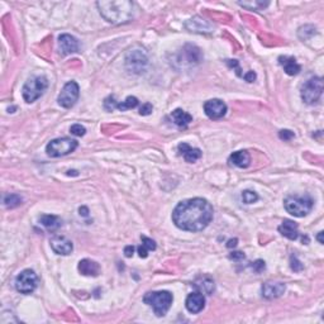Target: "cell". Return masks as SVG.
I'll use <instances>...</instances> for the list:
<instances>
[{"label":"cell","instance_id":"cell-28","mask_svg":"<svg viewBox=\"0 0 324 324\" xmlns=\"http://www.w3.org/2000/svg\"><path fill=\"white\" fill-rule=\"evenodd\" d=\"M240 5H242L243 8H247V9L251 10H261L263 8H266L269 5V1H259V0H255V1H240Z\"/></svg>","mask_w":324,"mask_h":324},{"label":"cell","instance_id":"cell-25","mask_svg":"<svg viewBox=\"0 0 324 324\" xmlns=\"http://www.w3.org/2000/svg\"><path fill=\"white\" fill-rule=\"evenodd\" d=\"M22 198L16 194H7L4 196V205H5L8 209H13V208L19 207V205L22 204Z\"/></svg>","mask_w":324,"mask_h":324},{"label":"cell","instance_id":"cell-44","mask_svg":"<svg viewBox=\"0 0 324 324\" xmlns=\"http://www.w3.org/2000/svg\"><path fill=\"white\" fill-rule=\"evenodd\" d=\"M322 236H323V232H319V234H318V241H319V243H321V244H323L324 243V241H323V238H322Z\"/></svg>","mask_w":324,"mask_h":324},{"label":"cell","instance_id":"cell-24","mask_svg":"<svg viewBox=\"0 0 324 324\" xmlns=\"http://www.w3.org/2000/svg\"><path fill=\"white\" fill-rule=\"evenodd\" d=\"M194 288L198 289L199 292H203V294L211 295L214 292V281L208 276H201V277H198L195 280Z\"/></svg>","mask_w":324,"mask_h":324},{"label":"cell","instance_id":"cell-19","mask_svg":"<svg viewBox=\"0 0 324 324\" xmlns=\"http://www.w3.org/2000/svg\"><path fill=\"white\" fill-rule=\"evenodd\" d=\"M279 64L282 66L284 71L288 75H290V76L298 75L300 70H302L300 65L295 60V57H292V56H280Z\"/></svg>","mask_w":324,"mask_h":324},{"label":"cell","instance_id":"cell-2","mask_svg":"<svg viewBox=\"0 0 324 324\" xmlns=\"http://www.w3.org/2000/svg\"><path fill=\"white\" fill-rule=\"evenodd\" d=\"M97 7L104 19L113 24H124L134 19L137 13L136 4L128 0L97 1Z\"/></svg>","mask_w":324,"mask_h":324},{"label":"cell","instance_id":"cell-11","mask_svg":"<svg viewBox=\"0 0 324 324\" xmlns=\"http://www.w3.org/2000/svg\"><path fill=\"white\" fill-rule=\"evenodd\" d=\"M148 59L143 49H133L126 56V66L130 71L134 74H142L147 67Z\"/></svg>","mask_w":324,"mask_h":324},{"label":"cell","instance_id":"cell-16","mask_svg":"<svg viewBox=\"0 0 324 324\" xmlns=\"http://www.w3.org/2000/svg\"><path fill=\"white\" fill-rule=\"evenodd\" d=\"M284 282H266L262 285V296L266 299H276L285 292Z\"/></svg>","mask_w":324,"mask_h":324},{"label":"cell","instance_id":"cell-29","mask_svg":"<svg viewBox=\"0 0 324 324\" xmlns=\"http://www.w3.org/2000/svg\"><path fill=\"white\" fill-rule=\"evenodd\" d=\"M242 200L246 204H252V203H256L259 200V195L255 192H252V190H244L242 193Z\"/></svg>","mask_w":324,"mask_h":324},{"label":"cell","instance_id":"cell-34","mask_svg":"<svg viewBox=\"0 0 324 324\" xmlns=\"http://www.w3.org/2000/svg\"><path fill=\"white\" fill-rule=\"evenodd\" d=\"M279 137H280V138H281V140H284V141H290V140H292V138H294L295 134H294V132H292V130H280V132H279Z\"/></svg>","mask_w":324,"mask_h":324},{"label":"cell","instance_id":"cell-43","mask_svg":"<svg viewBox=\"0 0 324 324\" xmlns=\"http://www.w3.org/2000/svg\"><path fill=\"white\" fill-rule=\"evenodd\" d=\"M79 211H80V214H82L84 217H88L89 215V211L86 207H81L80 209H79Z\"/></svg>","mask_w":324,"mask_h":324},{"label":"cell","instance_id":"cell-23","mask_svg":"<svg viewBox=\"0 0 324 324\" xmlns=\"http://www.w3.org/2000/svg\"><path fill=\"white\" fill-rule=\"evenodd\" d=\"M39 223L42 224L43 227L47 230H49V232H55V230H57L62 226V221L57 215H49V214L41 215Z\"/></svg>","mask_w":324,"mask_h":324},{"label":"cell","instance_id":"cell-30","mask_svg":"<svg viewBox=\"0 0 324 324\" xmlns=\"http://www.w3.org/2000/svg\"><path fill=\"white\" fill-rule=\"evenodd\" d=\"M70 132H71V134H74V136L76 137H82L85 136V133H86V128H85L84 126H81V124H74V126H71V128H70Z\"/></svg>","mask_w":324,"mask_h":324},{"label":"cell","instance_id":"cell-12","mask_svg":"<svg viewBox=\"0 0 324 324\" xmlns=\"http://www.w3.org/2000/svg\"><path fill=\"white\" fill-rule=\"evenodd\" d=\"M204 112L211 119H222L227 113V105L221 99H211L204 104Z\"/></svg>","mask_w":324,"mask_h":324},{"label":"cell","instance_id":"cell-15","mask_svg":"<svg viewBox=\"0 0 324 324\" xmlns=\"http://www.w3.org/2000/svg\"><path fill=\"white\" fill-rule=\"evenodd\" d=\"M60 51L64 56L79 52V41L70 34H61L59 37Z\"/></svg>","mask_w":324,"mask_h":324},{"label":"cell","instance_id":"cell-42","mask_svg":"<svg viewBox=\"0 0 324 324\" xmlns=\"http://www.w3.org/2000/svg\"><path fill=\"white\" fill-rule=\"evenodd\" d=\"M237 242H238V240H237V238H234V240H229L227 243V247H228V248H234V247L237 246Z\"/></svg>","mask_w":324,"mask_h":324},{"label":"cell","instance_id":"cell-4","mask_svg":"<svg viewBox=\"0 0 324 324\" xmlns=\"http://www.w3.org/2000/svg\"><path fill=\"white\" fill-rule=\"evenodd\" d=\"M172 294L169 292H149L145 295L143 302L153 309L157 317H163L172 304Z\"/></svg>","mask_w":324,"mask_h":324},{"label":"cell","instance_id":"cell-32","mask_svg":"<svg viewBox=\"0 0 324 324\" xmlns=\"http://www.w3.org/2000/svg\"><path fill=\"white\" fill-rule=\"evenodd\" d=\"M141 240H142V244L146 247L147 250H148V251H155L156 250V242H155V241L151 240V238H148V237H146V236L141 237Z\"/></svg>","mask_w":324,"mask_h":324},{"label":"cell","instance_id":"cell-37","mask_svg":"<svg viewBox=\"0 0 324 324\" xmlns=\"http://www.w3.org/2000/svg\"><path fill=\"white\" fill-rule=\"evenodd\" d=\"M244 253L243 252H232L229 255V259H234V261H240V259H244Z\"/></svg>","mask_w":324,"mask_h":324},{"label":"cell","instance_id":"cell-13","mask_svg":"<svg viewBox=\"0 0 324 324\" xmlns=\"http://www.w3.org/2000/svg\"><path fill=\"white\" fill-rule=\"evenodd\" d=\"M51 247L57 255H62V256H67L74 250V244L71 241L64 236L53 237L51 240Z\"/></svg>","mask_w":324,"mask_h":324},{"label":"cell","instance_id":"cell-7","mask_svg":"<svg viewBox=\"0 0 324 324\" xmlns=\"http://www.w3.org/2000/svg\"><path fill=\"white\" fill-rule=\"evenodd\" d=\"M323 93V80L322 78H311L305 81L302 86V99L305 104L311 105L315 104L322 97Z\"/></svg>","mask_w":324,"mask_h":324},{"label":"cell","instance_id":"cell-21","mask_svg":"<svg viewBox=\"0 0 324 324\" xmlns=\"http://www.w3.org/2000/svg\"><path fill=\"white\" fill-rule=\"evenodd\" d=\"M279 232L282 234V236L292 241L298 240L299 237L298 224L295 223V222L290 221V219H285V221L282 222L281 226L279 227Z\"/></svg>","mask_w":324,"mask_h":324},{"label":"cell","instance_id":"cell-9","mask_svg":"<svg viewBox=\"0 0 324 324\" xmlns=\"http://www.w3.org/2000/svg\"><path fill=\"white\" fill-rule=\"evenodd\" d=\"M79 95H80V88H79L78 82L68 81L65 84V86L62 88L61 93H60L59 97H57V101H59V104L62 108L70 109V108H72L76 104Z\"/></svg>","mask_w":324,"mask_h":324},{"label":"cell","instance_id":"cell-3","mask_svg":"<svg viewBox=\"0 0 324 324\" xmlns=\"http://www.w3.org/2000/svg\"><path fill=\"white\" fill-rule=\"evenodd\" d=\"M314 201L309 195H290L284 200V207L286 211L294 217L303 218L308 215L313 209Z\"/></svg>","mask_w":324,"mask_h":324},{"label":"cell","instance_id":"cell-20","mask_svg":"<svg viewBox=\"0 0 324 324\" xmlns=\"http://www.w3.org/2000/svg\"><path fill=\"white\" fill-rule=\"evenodd\" d=\"M178 148V152H180V155H181L185 159V161L190 162V163L198 161V160L201 157L200 149L193 148V147L189 146L188 143H180Z\"/></svg>","mask_w":324,"mask_h":324},{"label":"cell","instance_id":"cell-1","mask_svg":"<svg viewBox=\"0 0 324 324\" xmlns=\"http://www.w3.org/2000/svg\"><path fill=\"white\" fill-rule=\"evenodd\" d=\"M213 219V207L203 198L188 199L178 203L172 211V222L186 232H200Z\"/></svg>","mask_w":324,"mask_h":324},{"label":"cell","instance_id":"cell-18","mask_svg":"<svg viewBox=\"0 0 324 324\" xmlns=\"http://www.w3.org/2000/svg\"><path fill=\"white\" fill-rule=\"evenodd\" d=\"M229 163L230 165L240 167V169H246L251 165V156L247 151H237L229 156Z\"/></svg>","mask_w":324,"mask_h":324},{"label":"cell","instance_id":"cell-36","mask_svg":"<svg viewBox=\"0 0 324 324\" xmlns=\"http://www.w3.org/2000/svg\"><path fill=\"white\" fill-rule=\"evenodd\" d=\"M252 269L256 271V273H261L262 270H265V262H263L262 259H257L256 262H253Z\"/></svg>","mask_w":324,"mask_h":324},{"label":"cell","instance_id":"cell-27","mask_svg":"<svg viewBox=\"0 0 324 324\" xmlns=\"http://www.w3.org/2000/svg\"><path fill=\"white\" fill-rule=\"evenodd\" d=\"M138 105V99L136 97H128L124 101L117 104V109L120 112H126L128 109H133Z\"/></svg>","mask_w":324,"mask_h":324},{"label":"cell","instance_id":"cell-40","mask_svg":"<svg viewBox=\"0 0 324 324\" xmlns=\"http://www.w3.org/2000/svg\"><path fill=\"white\" fill-rule=\"evenodd\" d=\"M243 78H244V80L246 81H248V82H252V81L256 79V74H255L253 71H250V72H247L246 75H243Z\"/></svg>","mask_w":324,"mask_h":324},{"label":"cell","instance_id":"cell-35","mask_svg":"<svg viewBox=\"0 0 324 324\" xmlns=\"http://www.w3.org/2000/svg\"><path fill=\"white\" fill-rule=\"evenodd\" d=\"M152 111H153L152 104L146 103V104H143L142 107H141L140 114H141V115H149V114L152 113Z\"/></svg>","mask_w":324,"mask_h":324},{"label":"cell","instance_id":"cell-5","mask_svg":"<svg viewBox=\"0 0 324 324\" xmlns=\"http://www.w3.org/2000/svg\"><path fill=\"white\" fill-rule=\"evenodd\" d=\"M49 88V81L45 76H34L27 81L22 89L23 99L26 103H33L38 97L45 94V91Z\"/></svg>","mask_w":324,"mask_h":324},{"label":"cell","instance_id":"cell-6","mask_svg":"<svg viewBox=\"0 0 324 324\" xmlns=\"http://www.w3.org/2000/svg\"><path fill=\"white\" fill-rule=\"evenodd\" d=\"M78 146L79 143L76 140L64 137V138L51 141L46 147V152L49 157H61V156L70 155L74 152L75 149L78 148Z\"/></svg>","mask_w":324,"mask_h":324},{"label":"cell","instance_id":"cell-41","mask_svg":"<svg viewBox=\"0 0 324 324\" xmlns=\"http://www.w3.org/2000/svg\"><path fill=\"white\" fill-rule=\"evenodd\" d=\"M133 252H134V247L133 246H127L126 248H124V255H126V257H132Z\"/></svg>","mask_w":324,"mask_h":324},{"label":"cell","instance_id":"cell-39","mask_svg":"<svg viewBox=\"0 0 324 324\" xmlns=\"http://www.w3.org/2000/svg\"><path fill=\"white\" fill-rule=\"evenodd\" d=\"M148 252L149 251L147 250L146 247L143 246V244H141V246L138 247V253H140L141 259H146V257L148 256Z\"/></svg>","mask_w":324,"mask_h":324},{"label":"cell","instance_id":"cell-26","mask_svg":"<svg viewBox=\"0 0 324 324\" xmlns=\"http://www.w3.org/2000/svg\"><path fill=\"white\" fill-rule=\"evenodd\" d=\"M190 22L194 23V24H198V27H195L192 32H211V24L205 19H201L200 16H195V18L190 19Z\"/></svg>","mask_w":324,"mask_h":324},{"label":"cell","instance_id":"cell-33","mask_svg":"<svg viewBox=\"0 0 324 324\" xmlns=\"http://www.w3.org/2000/svg\"><path fill=\"white\" fill-rule=\"evenodd\" d=\"M290 266H292V269L294 270L295 273H299V271H302L303 270L302 262H300L298 259V257L294 256V255H292V259H290Z\"/></svg>","mask_w":324,"mask_h":324},{"label":"cell","instance_id":"cell-38","mask_svg":"<svg viewBox=\"0 0 324 324\" xmlns=\"http://www.w3.org/2000/svg\"><path fill=\"white\" fill-rule=\"evenodd\" d=\"M227 64L230 66V67L236 68L237 74L240 75V76H242V74H241V68H240V66H238V62H237L236 60H227Z\"/></svg>","mask_w":324,"mask_h":324},{"label":"cell","instance_id":"cell-10","mask_svg":"<svg viewBox=\"0 0 324 324\" xmlns=\"http://www.w3.org/2000/svg\"><path fill=\"white\" fill-rule=\"evenodd\" d=\"M201 60H203V53L200 49L193 45H186L182 47L178 55V62L182 67H192V66L198 65Z\"/></svg>","mask_w":324,"mask_h":324},{"label":"cell","instance_id":"cell-31","mask_svg":"<svg viewBox=\"0 0 324 324\" xmlns=\"http://www.w3.org/2000/svg\"><path fill=\"white\" fill-rule=\"evenodd\" d=\"M117 101H115V97L112 95V97H108L104 101V108L107 109L108 112H113L115 108H117Z\"/></svg>","mask_w":324,"mask_h":324},{"label":"cell","instance_id":"cell-14","mask_svg":"<svg viewBox=\"0 0 324 324\" xmlns=\"http://www.w3.org/2000/svg\"><path fill=\"white\" fill-rule=\"evenodd\" d=\"M186 309H188L190 313L193 314H198L200 313L205 307V298L203 292H192V294L189 295L188 298H186Z\"/></svg>","mask_w":324,"mask_h":324},{"label":"cell","instance_id":"cell-17","mask_svg":"<svg viewBox=\"0 0 324 324\" xmlns=\"http://www.w3.org/2000/svg\"><path fill=\"white\" fill-rule=\"evenodd\" d=\"M79 271L84 276H97L100 274V266L93 259H84L79 262Z\"/></svg>","mask_w":324,"mask_h":324},{"label":"cell","instance_id":"cell-8","mask_svg":"<svg viewBox=\"0 0 324 324\" xmlns=\"http://www.w3.org/2000/svg\"><path fill=\"white\" fill-rule=\"evenodd\" d=\"M37 284H38V277L36 273L31 269L23 270L16 279V292L24 295L32 294L36 290Z\"/></svg>","mask_w":324,"mask_h":324},{"label":"cell","instance_id":"cell-22","mask_svg":"<svg viewBox=\"0 0 324 324\" xmlns=\"http://www.w3.org/2000/svg\"><path fill=\"white\" fill-rule=\"evenodd\" d=\"M170 118L172 119V122L176 124L178 127H181V128H186L189 124L193 122V117L189 113H186L182 109H175L170 114Z\"/></svg>","mask_w":324,"mask_h":324}]
</instances>
